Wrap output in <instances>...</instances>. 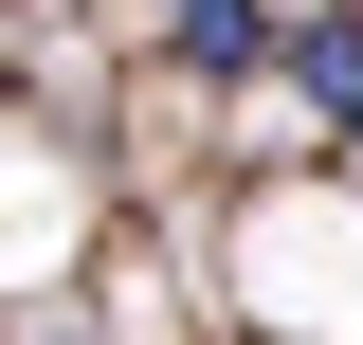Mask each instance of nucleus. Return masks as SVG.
Here are the masks:
<instances>
[{
    "mask_svg": "<svg viewBox=\"0 0 363 345\" xmlns=\"http://www.w3.org/2000/svg\"><path fill=\"white\" fill-rule=\"evenodd\" d=\"M255 37H272L255 0H182V55H200V73H255Z\"/></svg>",
    "mask_w": 363,
    "mask_h": 345,
    "instance_id": "obj_2",
    "label": "nucleus"
},
{
    "mask_svg": "<svg viewBox=\"0 0 363 345\" xmlns=\"http://www.w3.org/2000/svg\"><path fill=\"white\" fill-rule=\"evenodd\" d=\"M291 73H309L327 128H363V18H309V37H291Z\"/></svg>",
    "mask_w": 363,
    "mask_h": 345,
    "instance_id": "obj_1",
    "label": "nucleus"
}]
</instances>
